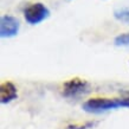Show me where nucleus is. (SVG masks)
I'll return each instance as SVG.
<instances>
[{"label": "nucleus", "instance_id": "1", "mask_svg": "<svg viewBox=\"0 0 129 129\" xmlns=\"http://www.w3.org/2000/svg\"><path fill=\"white\" fill-rule=\"evenodd\" d=\"M83 110L90 114H101L117 108H129V97L127 98H90L83 103Z\"/></svg>", "mask_w": 129, "mask_h": 129}, {"label": "nucleus", "instance_id": "2", "mask_svg": "<svg viewBox=\"0 0 129 129\" xmlns=\"http://www.w3.org/2000/svg\"><path fill=\"white\" fill-rule=\"evenodd\" d=\"M90 84L85 79L75 77L64 83L62 85V95L67 98H76L89 92Z\"/></svg>", "mask_w": 129, "mask_h": 129}, {"label": "nucleus", "instance_id": "3", "mask_svg": "<svg viewBox=\"0 0 129 129\" xmlns=\"http://www.w3.org/2000/svg\"><path fill=\"white\" fill-rule=\"evenodd\" d=\"M24 17L28 24L37 25L50 17V10L42 3H36L25 8Z\"/></svg>", "mask_w": 129, "mask_h": 129}, {"label": "nucleus", "instance_id": "4", "mask_svg": "<svg viewBox=\"0 0 129 129\" xmlns=\"http://www.w3.org/2000/svg\"><path fill=\"white\" fill-rule=\"evenodd\" d=\"M20 23L16 17L4 16L0 20V36L1 38H12L16 37L19 32Z\"/></svg>", "mask_w": 129, "mask_h": 129}, {"label": "nucleus", "instance_id": "5", "mask_svg": "<svg viewBox=\"0 0 129 129\" xmlns=\"http://www.w3.org/2000/svg\"><path fill=\"white\" fill-rule=\"evenodd\" d=\"M18 97L16 85L11 82H4L0 85V102L3 104L10 103Z\"/></svg>", "mask_w": 129, "mask_h": 129}, {"label": "nucleus", "instance_id": "6", "mask_svg": "<svg viewBox=\"0 0 129 129\" xmlns=\"http://www.w3.org/2000/svg\"><path fill=\"white\" fill-rule=\"evenodd\" d=\"M114 17L122 23L129 24V8H118L114 11Z\"/></svg>", "mask_w": 129, "mask_h": 129}, {"label": "nucleus", "instance_id": "7", "mask_svg": "<svg viewBox=\"0 0 129 129\" xmlns=\"http://www.w3.org/2000/svg\"><path fill=\"white\" fill-rule=\"evenodd\" d=\"M114 44L118 47H129V33H121L116 36Z\"/></svg>", "mask_w": 129, "mask_h": 129}, {"label": "nucleus", "instance_id": "8", "mask_svg": "<svg viewBox=\"0 0 129 129\" xmlns=\"http://www.w3.org/2000/svg\"><path fill=\"white\" fill-rule=\"evenodd\" d=\"M97 124H98V122H96V121H88V122H85V123H74V124H69V125H67L65 129H91Z\"/></svg>", "mask_w": 129, "mask_h": 129}]
</instances>
